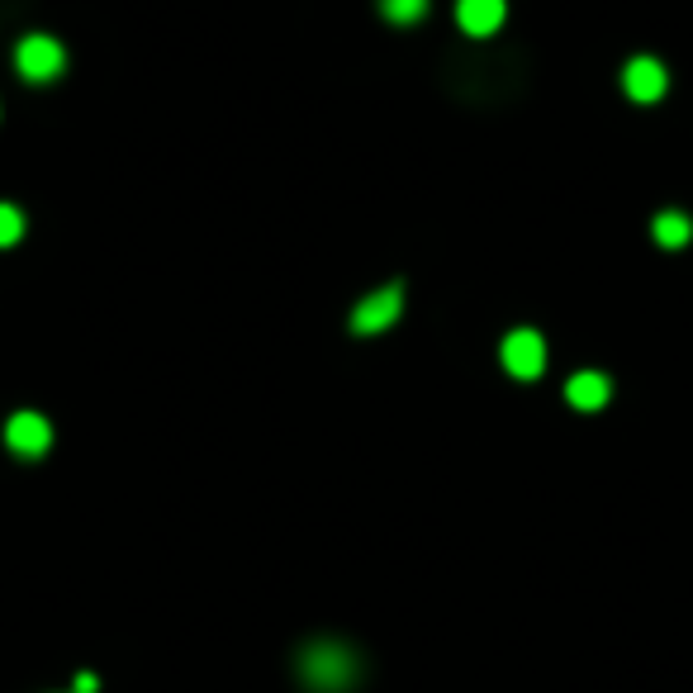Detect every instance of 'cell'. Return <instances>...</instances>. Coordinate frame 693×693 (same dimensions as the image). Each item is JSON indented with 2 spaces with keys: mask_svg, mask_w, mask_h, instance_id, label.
<instances>
[{
  "mask_svg": "<svg viewBox=\"0 0 693 693\" xmlns=\"http://www.w3.org/2000/svg\"><path fill=\"white\" fill-rule=\"evenodd\" d=\"M299 684L309 693H346L356 684V656L342 641H314L299 656Z\"/></svg>",
  "mask_w": 693,
  "mask_h": 693,
  "instance_id": "obj_1",
  "label": "cell"
},
{
  "mask_svg": "<svg viewBox=\"0 0 693 693\" xmlns=\"http://www.w3.org/2000/svg\"><path fill=\"white\" fill-rule=\"evenodd\" d=\"M63 63H67V53L53 34H29V38H20V48H14V67H20L29 81H53L57 71H63Z\"/></svg>",
  "mask_w": 693,
  "mask_h": 693,
  "instance_id": "obj_2",
  "label": "cell"
},
{
  "mask_svg": "<svg viewBox=\"0 0 693 693\" xmlns=\"http://www.w3.org/2000/svg\"><path fill=\"white\" fill-rule=\"evenodd\" d=\"M503 366H509L513 380H537L546 371V342L537 328H518V333L503 338Z\"/></svg>",
  "mask_w": 693,
  "mask_h": 693,
  "instance_id": "obj_3",
  "label": "cell"
},
{
  "mask_svg": "<svg viewBox=\"0 0 693 693\" xmlns=\"http://www.w3.org/2000/svg\"><path fill=\"white\" fill-rule=\"evenodd\" d=\"M399 309H404V285H385V291L366 295V299H361V305L352 309V333H361V338L385 333V328L399 319Z\"/></svg>",
  "mask_w": 693,
  "mask_h": 693,
  "instance_id": "obj_4",
  "label": "cell"
},
{
  "mask_svg": "<svg viewBox=\"0 0 693 693\" xmlns=\"http://www.w3.org/2000/svg\"><path fill=\"white\" fill-rule=\"evenodd\" d=\"M5 442H10V452L14 456H24V461H34L43 456L53 446V428H48V418L43 413H14L10 423H5Z\"/></svg>",
  "mask_w": 693,
  "mask_h": 693,
  "instance_id": "obj_5",
  "label": "cell"
},
{
  "mask_svg": "<svg viewBox=\"0 0 693 693\" xmlns=\"http://www.w3.org/2000/svg\"><path fill=\"white\" fill-rule=\"evenodd\" d=\"M623 86L637 105H656V100L666 95V67H660L656 57H632L627 71H623Z\"/></svg>",
  "mask_w": 693,
  "mask_h": 693,
  "instance_id": "obj_6",
  "label": "cell"
},
{
  "mask_svg": "<svg viewBox=\"0 0 693 693\" xmlns=\"http://www.w3.org/2000/svg\"><path fill=\"white\" fill-rule=\"evenodd\" d=\"M503 14H509L503 0H456V24L466 29L470 38H489L503 24Z\"/></svg>",
  "mask_w": 693,
  "mask_h": 693,
  "instance_id": "obj_7",
  "label": "cell"
},
{
  "mask_svg": "<svg viewBox=\"0 0 693 693\" xmlns=\"http://www.w3.org/2000/svg\"><path fill=\"white\" fill-rule=\"evenodd\" d=\"M613 395V385H609V375H599V371H580V375H570V385H566V399L575 404L580 413H594L603 409Z\"/></svg>",
  "mask_w": 693,
  "mask_h": 693,
  "instance_id": "obj_8",
  "label": "cell"
},
{
  "mask_svg": "<svg viewBox=\"0 0 693 693\" xmlns=\"http://www.w3.org/2000/svg\"><path fill=\"white\" fill-rule=\"evenodd\" d=\"M651 234H656L660 248H684V242L693 238V219L680 214V209H666V214H656V219H651Z\"/></svg>",
  "mask_w": 693,
  "mask_h": 693,
  "instance_id": "obj_9",
  "label": "cell"
},
{
  "mask_svg": "<svg viewBox=\"0 0 693 693\" xmlns=\"http://www.w3.org/2000/svg\"><path fill=\"white\" fill-rule=\"evenodd\" d=\"M380 10H385V20H395V24H418L428 14V0H380Z\"/></svg>",
  "mask_w": 693,
  "mask_h": 693,
  "instance_id": "obj_10",
  "label": "cell"
},
{
  "mask_svg": "<svg viewBox=\"0 0 693 693\" xmlns=\"http://www.w3.org/2000/svg\"><path fill=\"white\" fill-rule=\"evenodd\" d=\"M24 234V214L14 205H0V248H10V242H20Z\"/></svg>",
  "mask_w": 693,
  "mask_h": 693,
  "instance_id": "obj_11",
  "label": "cell"
},
{
  "mask_svg": "<svg viewBox=\"0 0 693 693\" xmlns=\"http://www.w3.org/2000/svg\"><path fill=\"white\" fill-rule=\"evenodd\" d=\"M95 689H100L95 674H77V684H71V693H95Z\"/></svg>",
  "mask_w": 693,
  "mask_h": 693,
  "instance_id": "obj_12",
  "label": "cell"
}]
</instances>
